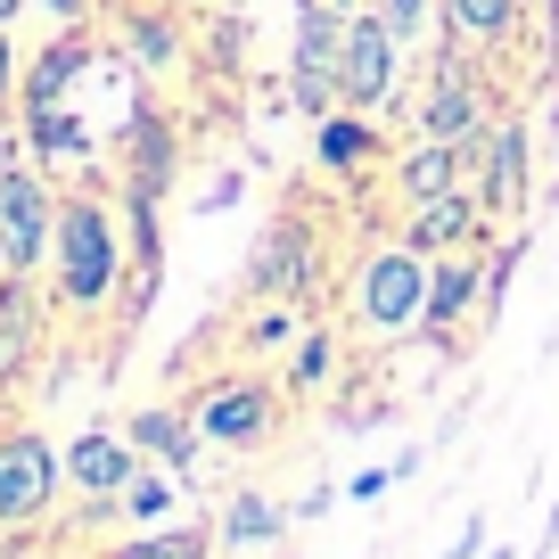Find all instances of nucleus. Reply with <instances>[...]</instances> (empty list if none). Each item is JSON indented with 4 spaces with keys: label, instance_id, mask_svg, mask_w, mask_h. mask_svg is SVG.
Here are the masks:
<instances>
[{
    "label": "nucleus",
    "instance_id": "f257e3e1",
    "mask_svg": "<svg viewBox=\"0 0 559 559\" xmlns=\"http://www.w3.org/2000/svg\"><path fill=\"white\" fill-rule=\"evenodd\" d=\"M58 305L67 313H99L116 297V272H123V239H116V214L99 198H58Z\"/></svg>",
    "mask_w": 559,
    "mask_h": 559
},
{
    "label": "nucleus",
    "instance_id": "7c9ffc66",
    "mask_svg": "<svg viewBox=\"0 0 559 559\" xmlns=\"http://www.w3.org/2000/svg\"><path fill=\"white\" fill-rule=\"evenodd\" d=\"M41 9H50L58 25H91V0H41Z\"/></svg>",
    "mask_w": 559,
    "mask_h": 559
},
{
    "label": "nucleus",
    "instance_id": "5701e85b",
    "mask_svg": "<svg viewBox=\"0 0 559 559\" xmlns=\"http://www.w3.org/2000/svg\"><path fill=\"white\" fill-rule=\"evenodd\" d=\"M174 502H181V469H140L132 486H123V510H132L140 526H157Z\"/></svg>",
    "mask_w": 559,
    "mask_h": 559
},
{
    "label": "nucleus",
    "instance_id": "4be33fe9",
    "mask_svg": "<svg viewBox=\"0 0 559 559\" xmlns=\"http://www.w3.org/2000/svg\"><path fill=\"white\" fill-rule=\"evenodd\" d=\"M132 50L140 67H181V17H165V9H132Z\"/></svg>",
    "mask_w": 559,
    "mask_h": 559
},
{
    "label": "nucleus",
    "instance_id": "1a4fd4ad",
    "mask_svg": "<svg viewBox=\"0 0 559 559\" xmlns=\"http://www.w3.org/2000/svg\"><path fill=\"white\" fill-rule=\"evenodd\" d=\"M313 272H321V255H313V223H288V214H280V223L255 239L247 288H255V297H280V305H305V297H313Z\"/></svg>",
    "mask_w": 559,
    "mask_h": 559
},
{
    "label": "nucleus",
    "instance_id": "473e14b6",
    "mask_svg": "<svg viewBox=\"0 0 559 559\" xmlns=\"http://www.w3.org/2000/svg\"><path fill=\"white\" fill-rule=\"evenodd\" d=\"M0 559H17V551H9V543H0ZM25 559H50V551H25Z\"/></svg>",
    "mask_w": 559,
    "mask_h": 559
},
{
    "label": "nucleus",
    "instance_id": "6ab92c4d",
    "mask_svg": "<svg viewBox=\"0 0 559 559\" xmlns=\"http://www.w3.org/2000/svg\"><path fill=\"white\" fill-rule=\"evenodd\" d=\"M444 25L461 50H502L519 34V0H444Z\"/></svg>",
    "mask_w": 559,
    "mask_h": 559
},
{
    "label": "nucleus",
    "instance_id": "a878e982",
    "mask_svg": "<svg viewBox=\"0 0 559 559\" xmlns=\"http://www.w3.org/2000/svg\"><path fill=\"white\" fill-rule=\"evenodd\" d=\"M437 9H444V0H379V17H386V34H395V41H419Z\"/></svg>",
    "mask_w": 559,
    "mask_h": 559
},
{
    "label": "nucleus",
    "instance_id": "393cba45",
    "mask_svg": "<svg viewBox=\"0 0 559 559\" xmlns=\"http://www.w3.org/2000/svg\"><path fill=\"white\" fill-rule=\"evenodd\" d=\"M519 263H526V239H502V255L486 263V313H477L486 330L502 321V297H510V280H519Z\"/></svg>",
    "mask_w": 559,
    "mask_h": 559
},
{
    "label": "nucleus",
    "instance_id": "2eb2a0df",
    "mask_svg": "<svg viewBox=\"0 0 559 559\" xmlns=\"http://www.w3.org/2000/svg\"><path fill=\"white\" fill-rule=\"evenodd\" d=\"M91 74V34L83 25H58V41H41L34 58H25V74H17V91H25V107H67V91Z\"/></svg>",
    "mask_w": 559,
    "mask_h": 559
},
{
    "label": "nucleus",
    "instance_id": "39448f33",
    "mask_svg": "<svg viewBox=\"0 0 559 559\" xmlns=\"http://www.w3.org/2000/svg\"><path fill=\"white\" fill-rule=\"evenodd\" d=\"M395 50H403V41L386 34L379 9H346V41H337V107L379 116V107L395 99Z\"/></svg>",
    "mask_w": 559,
    "mask_h": 559
},
{
    "label": "nucleus",
    "instance_id": "423d86ee",
    "mask_svg": "<svg viewBox=\"0 0 559 559\" xmlns=\"http://www.w3.org/2000/svg\"><path fill=\"white\" fill-rule=\"evenodd\" d=\"M58 247V198L34 165H0V255L9 272H41V255Z\"/></svg>",
    "mask_w": 559,
    "mask_h": 559
},
{
    "label": "nucleus",
    "instance_id": "ddd939ff",
    "mask_svg": "<svg viewBox=\"0 0 559 559\" xmlns=\"http://www.w3.org/2000/svg\"><path fill=\"white\" fill-rule=\"evenodd\" d=\"M477 165H486L477 198H486L493 214H519V206H526V190H535V132H526L519 116H502V123L486 132V157H477Z\"/></svg>",
    "mask_w": 559,
    "mask_h": 559
},
{
    "label": "nucleus",
    "instance_id": "dca6fc26",
    "mask_svg": "<svg viewBox=\"0 0 559 559\" xmlns=\"http://www.w3.org/2000/svg\"><path fill=\"white\" fill-rule=\"evenodd\" d=\"M280 535H288V502H272L263 486H230L223 519H214V543L223 551H272Z\"/></svg>",
    "mask_w": 559,
    "mask_h": 559
},
{
    "label": "nucleus",
    "instance_id": "a211bd4d",
    "mask_svg": "<svg viewBox=\"0 0 559 559\" xmlns=\"http://www.w3.org/2000/svg\"><path fill=\"white\" fill-rule=\"evenodd\" d=\"M313 157H321V174H362V165L379 157L370 116H362V107H330V116H321V132H313Z\"/></svg>",
    "mask_w": 559,
    "mask_h": 559
},
{
    "label": "nucleus",
    "instance_id": "412c9836",
    "mask_svg": "<svg viewBox=\"0 0 559 559\" xmlns=\"http://www.w3.org/2000/svg\"><path fill=\"white\" fill-rule=\"evenodd\" d=\"M174 123L165 116H140L132 123V181H123V190H148V198H165V181H174Z\"/></svg>",
    "mask_w": 559,
    "mask_h": 559
},
{
    "label": "nucleus",
    "instance_id": "c756f323",
    "mask_svg": "<svg viewBox=\"0 0 559 559\" xmlns=\"http://www.w3.org/2000/svg\"><path fill=\"white\" fill-rule=\"evenodd\" d=\"M17 99V50H9V25H0V107Z\"/></svg>",
    "mask_w": 559,
    "mask_h": 559
},
{
    "label": "nucleus",
    "instance_id": "aec40b11",
    "mask_svg": "<svg viewBox=\"0 0 559 559\" xmlns=\"http://www.w3.org/2000/svg\"><path fill=\"white\" fill-rule=\"evenodd\" d=\"M223 543H214V526H140V535H123L107 559H214Z\"/></svg>",
    "mask_w": 559,
    "mask_h": 559
},
{
    "label": "nucleus",
    "instance_id": "cd10ccee",
    "mask_svg": "<svg viewBox=\"0 0 559 559\" xmlns=\"http://www.w3.org/2000/svg\"><path fill=\"white\" fill-rule=\"evenodd\" d=\"M477 551H486V510H469V519H461V543L437 551V559H477Z\"/></svg>",
    "mask_w": 559,
    "mask_h": 559
},
{
    "label": "nucleus",
    "instance_id": "4468645a",
    "mask_svg": "<svg viewBox=\"0 0 559 559\" xmlns=\"http://www.w3.org/2000/svg\"><path fill=\"white\" fill-rule=\"evenodd\" d=\"M123 437H132L140 461H157V469H198V453H206V437H198V419L174 412V403H140L132 419H123Z\"/></svg>",
    "mask_w": 559,
    "mask_h": 559
},
{
    "label": "nucleus",
    "instance_id": "f8f14e48",
    "mask_svg": "<svg viewBox=\"0 0 559 559\" xmlns=\"http://www.w3.org/2000/svg\"><path fill=\"white\" fill-rule=\"evenodd\" d=\"M140 477V453L123 428H83V437L67 444V486L83 493V502H123V486Z\"/></svg>",
    "mask_w": 559,
    "mask_h": 559
},
{
    "label": "nucleus",
    "instance_id": "20e7f679",
    "mask_svg": "<svg viewBox=\"0 0 559 559\" xmlns=\"http://www.w3.org/2000/svg\"><path fill=\"white\" fill-rule=\"evenodd\" d=\"M190 419H198V437H206L214 453H255V444L280 437V395L263 379H214Z\"/></svg>",
    "mask_w": 559,
    "mask_h": 559
},
{
    "label": "nucleus",
    "instance_id": "9d476101",
    "mask_svg": "<svg viewBox=\"0 0 559 559\" xmlns=\"http://www.w3.org/2000/svg\"><path fill=\"white\" fill-rule=\"evenodd\" d=\"M477 123H486V83H477L469 58H444V67L428 74V91H419V107H412V132H428V140H469Z\"/></svg>",
    "mask_w": 559,
    "mask_h": 559
},
{
    "label": "nucleus",
    "instance_id": "6e6552de",
    "mask_svg": "<svg viewBox=\"0 0 559 559\" xmlns=\"http://www.w3.org/2000/svg\"><path fill=\"white\" fill-rule=\"evenodd\" d=\"M486 198H477V190H437V198H412V206H403V230H395V239L403 247H419V255H469V247L477 239H486Z\"/></svg>",
    "mask_w": 559,
    "mask_h": 559
},
{
    "label": "nucleus",
    "instance_id": "9b49d317",
    "mask_svg": "<svg viewBox=\"0 0 559 559\" xmlns=\"http://www.w3.org/2000/svg\"><path fill=\"white\" fill-rule=\"evenodd\" d=\"M486 313V263L477 255H428V305H419V337H453L461 321Z\"/></svg>",
    "mask_w": 559,
    "mask_h": 559
},
{
    "label": "nucleus",
    "instance_id": "b1692460",
    "mask_svg": "<svg viewBox=\"0 0 559 559\" xmlns=\"http://www.w3.org/2000/svg\"><path fill=\"white\" fill-rule=\"evenodd\" d=\"M337 379V346H330V337H297V362H288V386H305V395H313V386H330Z\"/></svg>",
    "mask_w": 559,
    "mask_h": 559
},
{
    "label": "nucleus",
    "instance_id": "72a5a7b5",
    "mask_svg": "<svg viewBox=\"0 0 559 559\" xmlns=\"http://www.w3.org/2000/svg\"><path fill=\"white\" fill-rule=\"evenodd\" d=\"M486 559H510V551H486Z\"/></svg>",
    "mask_w": 559,
    "mask_h": 559
},
{
    "label": "nucleus",
    "instance_id": "e433bc0d",
    "mask_svg": "<svg viewBox=\"0 0 559 559\" xmlns=\"http://www.w3.org/2000/svg\"><path fill=\"white\" fill-rule=\"evenodd\" d=\"M337 9H354V0H337Z\"/></svg>",
    "mask_w": 559,
    "mask_h": 559
},
{
    "label": "nucleus",
    "instance_id": "0eeeda50",
    "mask_svg": "<svg viewBox=\"0 0 559 559\" xmlns=\"http://www.w3.org/2000/svg\"><path fill=\"white\" fill-rule=\"evenodd\" d=\"M337 41H346V9H337V0H305L297 58H288V107L313 116V123L337 107Z\"/></svg>",
    "mask_w": 559,
    "mask_h": 559
},
{
    "label": "nucleus",
    "instance_id": "2f4dec72",
    "mask_svg": "<svg viewBox=\"0 0 559 559\" xmlns=\"http://www.w3.org/2000/svg\"><path fill=\"white\" fill-rule=\"evenodd\" d=\"M25 17V0H0V25H17Z\"/></svg>",
    "mask_w": 559,
    "mask_h": 559
},
{
    "label": "nucleus",
    "instance_id": "c85d7f7f",
    "mask_svg": "<svg viewBox=\"0 0 559 559\" xmlns=\"http://www.w3.org/2000/svg\"><path fill=\"white\" fill-rule=\"evenodd\" d=\"M386 486H403V477H395V461H386V469H362V477H354V502H379Z\"/></svg>",
    "mask_w": 559,
    "mask_h": 559
},
{
    "label": "nucleus",
    "instance_id": "f704fd0d",
    "mask_svg": "<svg viewBox=\"0 0 559 559\" xmlns=\"http://www.w3.org/2000/svg\"><path fill=\"white\" fill-rule=\"evenodd\" d=\"M0 272H9V255H0Z\"/></svg>",
    "mask_w": 559,
    "mask_h": 559
},
{
    "label": "nucleus",
    "instance_id": "bb28decb",
    "mask_svg": "<svg viewBox=\"0 0 559 559\" xmlns=\"http://www.w3.org/2000/svg\"><path fill=\"white\" fill-rule=\"evenodd\" d=\"M280 337H297V305H280V297H272V313L247 321V346L263 354V346H280Z\"/></svg>",
    "mask_w": 559,
    "mask_h": 559
},
{
    "label": "nucleus",
    "instance_id": "7ed1b4c3",
    "mask_svg": "<svg viewBox=\"0 0 559 559\" xmlns=\"http://www.w3.org/2000/svg\"><path fill=\"white\" fill-rule=\"evenodd\" d=\"M67 486V453L41 428H9L0 437V526H41Z\"/></svg>",
    "mask_w": 559,
    "mask_h": 559
},
{
    "label": "nucleus",
    "instance_id": "f3484780",
    "mask_svg": "<svg viewBox=\"0 0 559 559\" xmlns=\"http://www.w3.org/2000/svg\"><path fill=\"white\" fill-rule=\"evenodd\" d=\"M25 148L50 165H91L99 157V132L83 116H67V107H25Z\"/></svg>",
    "mask_w": 559,
    "mask_h": 559
},
{
    "label": "nucleus",
    "instance_id": "f03ea898",
    "mask_svg": "<svg viewBox=\"0 0 559 559\" xmlns=\"http://www.w3.org/2000/svg\"><path fill=\"white\" fill-rule=\"evenodd\" d=\"M419 305H428V255L419 247H379V255H362V272H354V321L379 337L395 330H419Z\"/></svg>",
    "mask_w": 559,
    "mask_h": 559
},
{
    "label": "nucleus",
    "instance_id": "c9c22d12",
    "mask_svg": "<svg viewBox=\"0 0 559 559\" xmlns=\"http://www.w3.org/2000/svg\"><path fill=\"white\" fill-rule=\"evenodd\" d=\"M190 9H206V0H190Z\"/></svg>",
    "mask_w": 559,
    "mask_h": 559
}]
</instances>
